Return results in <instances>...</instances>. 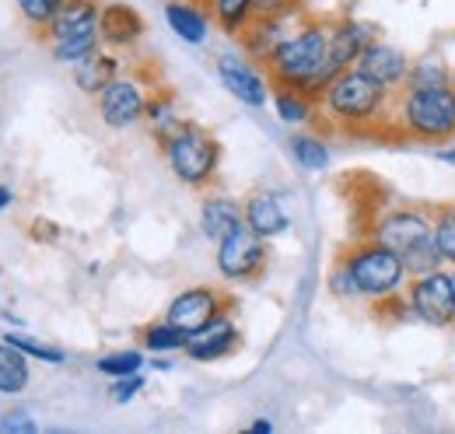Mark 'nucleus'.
Masks as SVG:
<instances>
[{
  "mask_svg": "<svg viewBox=\"0 0 455 434\" xmlns=\"http://www.w3.org/2000/svg\"><path fill=\"white\" fill-rule=\"evenodd\" d=\"M270 431H274L270 421H252V428H249V434H270Z\"/></svg>",
  "mask_w": 455,
  "mask_h": 434,
  "instance_id": "obj_38",
  "label": "nucleus"
},
{
  "mask_svg": "<svg viewBox=\"0 0 455 434\" xmlns=\"http://www.w3.org/2000/svg\"><path fill=\"white\" fill-rule=\"evenodd\" d=\"M140 389H144V375H123V379H113L109 396H113V403H130Z\"/></svg>",
  "mask_w": 455,
  "mask_h": 434,
  "instance_id": "obj_33",
  "label": "nucleus"
},
{
  "mask_svg": "<svg viewBox=\"0 0 455 434\" xmlns=\"http://www.w3.org/2000/svg\"><path fill=\"white\" fill-rule=\"evenodd\" d=\"M18 4V14H21V21L39 36L53 18L60 14V7L67 4V0H14Z\"/></svg>",
  "mask_w": 455,
  "mask_h": 434,
  "instance_id": "obj_28",
  "label": "nucleus"
},
{
  "mask_svg": "<svg viewBox=\"0 0 455 434\" xmlns=\"http://www.w3.org/2000/svg\"><path fill=\"white\" fill-rule=\"evenodd\" d=\"M123 70H126V67H123V60H119L116 50H109V46H99L95 53H88L84 60L70 63L74 84H77L84 95H92V99H99V95L113 84Z\"/></svg>",
  "mask_w": 455,
  "mask_h": 434,
  "instance_id": "obj_17",
  "label": "nucleus"
},
{
  "mask_svg": "<svg viewBox=\"0 0 455 434\" xmlns=\"http://www.w3.org/2000/svg\"><path fill=\"white\" fill-rule=\"evenodd\" d=\"M162 81L155 77V70H144V67H133V70H123L113 84L99 95V116L109 130H126V126H137L148 112V102L155 95Z\"/></svg>",
  "mask_w": 455,
  "mask_h": 434,
  "instance_id": "obj_6",
  "label": "nucleus"
},
{
  "mask_svg": "<svg viewBox=\"0 0 455 434\" xmlns=\"http://www.w3.org/2000/svg\"><path fill=\"white\" fill-rule=\"evenodd\" d=\"M165 21L169 28L189 46H204L214 25V14L204 0H169L165 4Z\"/></svg>",
  "mask_w": 455,
  "mask_h": 434,
  "instance_id": "obj_18",
  "label": "nucleus"
},
{
  "mask_svg": "<svg viewBox=\"0 0 455 434\" xmlns=\"http://www.w3.org/2000/svg\"><path fill=\"white\" fill-rule=\"evenodd\" d=\"M291 155L305 172H323L330 168V144L319 133H294L291 137Z\"/></svg>",
  "mask_w": 455,
  "mask_h": 434,
  "instance_id": "obj_24",
  "label": "nucleus"
},
{
  "mask_svg": "<svg viewBox=\"0 0 455 434\" xmlns=\"http://www.w3.org/2000/svg\"><path fill=\"white\" fill-rule=\"evenodd\" d=\"M148 25L140 18V11L133 4H102V14H99V36H102V46L109 50H133L140 39H144Z\"/></svg>",
  "mask_w": 455,
  "mask_h": 434,
  "instance_id": "obj_15",
  "label": "nucleus"
},
{
  "mask_svg": "<svg viewBox=\"0 0 455 434\" xmlns=\"http://www.w3.org/2000/svg\"><path fill=\"white\" fill-rule=\"evenodd\" d=\"M252 4L256 0H211V14H214V25L225 32V36H242V28L252 21Z\"/></svg>",
  "mask_w": 455,
  "mask_h": 434,
  "instance_id": "obj_25",
  "label": "nucleus"
},
{
  "mask_svg": "<svg viewBox=\"0 0 455 434\" xmlns=\"http://www.w3.org/2000/svg\"><path fill=\"white\" fill-rule=\"evenodd\" d=\"M270 102L277 108L281 123H291V126H305V123H315V119H319V102H315L308 92H301V88L274 84Z\"/></svg>",
  "mask_w": 455,
  "mask_h": 434,
  "instance_id": "obj_22",
  "label": "nucleus"
},
{
  "mask_svg": "<svg viewBox=\"0 0 455 434\" xmlns=\"http://www.w3.org/2000/svg\"><path fill=\"white\" fill-rule=\"evenodd\" d=\"M435 245L445 263H455V207H442L435 214Z\"/></svg>",
  "mask_w": 455,
  "mask_h": 434,
  "instance_id": "obj_31",
  "label": "nucleus"
},
{
  "mask_svg": "<svg viewBox=\"0 0 455 434\" xmlns=\"http://www.w3.org/2000/svg\"><path fill=\"white\" fill-rule=\"evenodd\" d=\"M435 155H438V162L455 165V148H449V151H435Z\"/></svg>",
  "mask_w": 455,
  "mask_h": 434,
  "instance_id": "obj_39",
  "label": "nucleus"
},
{
  "mask_svg": "<svg viewBox=\"0 0 455 434\" xmlns=\"http://www.w3.org/2000/svg\"><path fill=\"white\" fill-rule=\"evenodd\" d=\"M438 84H455L452 70L445 67L442 56L431 53L410 63V81H406V88H438Z\"/></svg>",
  "mask_w": 455,
  "mask_h": 434,
  "instance_id": "obj_27",
  "label": "nucleus"
},
{
  "mask_svg": "<svg viewBox=\"0 0 455 434\" xmlns=\"http://www.w3.org/2000/svg\"><path fill=\"white\" fill-rule=\"evenodd\" d=\"M410 63H413V60L403 53L399 46L382 43V39H375V43L361 53V60H357V67H361L364 74H371L375 81H382V84L393 88V92L406 88V81H410Z\"/></svg>",
  "mask_w": 455,
  "mask_h": 434,
  "instance_id": "obj_16",
  "label": "nucleus"
},
{
  "mask_svg": "<svg viewBox=\"0 0 455 434\" xmlns=\"http://www.w3.org/2000/svg\"><path fill=\"white\" fill-rule=\"evenodd\" d=\"M57 235H60V224L46 221V217H36V221L28 224V238H32V242H57Z\"/></svg>",
  "mask_w": 455,
  "mask_h": 434,
  "instance_id": "obj_37",
  "label": "nucleus"
},
{
  "mask_svg": "<svg viewBox=\"0 0 455 434\" xmlns=\"http://www.w3.org/2000/svg\"><path fill=\"white\" fill-rule=\"evenodd\" d=\"M137 340H140V347H144V350H151V354H172V350H186V333H182V329H175L169 319L144 326V329L137 333Z\"/></svg>",
  "mask_w": 455,
  "mask_h": 434,
  "instance_id": "obj_26",
  "label": "nucleus"
},
{
  "mask_svg": "<svg viewBox=\"0 0 455 434\" xmlns=\"http://www.w3.org/2000/svg\"><path fill=\"white\" fill-rule=\"evenodd\" d=\"M144 123H148V130H151V137H155L158 148H165L169 137H175L182 130L186 119L179 116V102H175V92L172 88H165V84L155 88V95L148 102V112H144Z\"/></svg>",
  "mask_w": 455,
  "mask_h": 434,
  "instance_id": "obj_21",
  "label": "nucleus"
},
{
  "mask_svg": "<svg viewBox=\"0 0 455 434\" xmlns=\"http://www.w3.org/2000/svg\"><path fill=\"white\" fill-rule=\"evenodd\" d=\"M326 56H330V21L308 18L298 32H291L284 43L263 63L270 84H287L308 92L315 102L326 88Z\"/></svg>",
  "mask_w": 455,
  "mask_h": 434,
  "instance_id": "obj_2",
  "label": "nucleus"
},
{
  "mask_svg": "<svg viewBox=\"0 0 455 434\" xmlns=\"http://www.w3.org/2000/svg\"><path fill=\"white\" fill-rule=\"evenodd\" d=\"M371 43H375V28H371V25H364V21H354V18H337V21H330L326 84H330L337 74L350 70V67H357L361 53H364Z\"/></svg>",
  "mask_w": 455,
  "mask_h": 434,
  "instance_id": "obj_12",
  "label": "nucleus"
},
{
  "mask_svg": "<svg viewBox=\"0 0 455 434\" xmlns=\"http://www.w3.org/2000/svg\"><path fill=\"white\" fill-rule=\"evenodd\" d=\"M371 238L389 245L399 256H406L417 245L435 238V217L427 211H420V207H399V211H389V214H382L375 221Z\"/></svg>",
  "mask_w": 455,
  "mask_h": 434,
  "instance_id": "obj_10",
  "label": "nucleus"
},
{
  "mask_svg": "<svg viewBox=\"0 0 455 434\" xmlns=\"http://www.w3.org/2000/svg\"><path fill=\"white\" fill-rule=\"evenodd\" d=\"M393 106H396V92L375 81L371 74H364L361 67L337 74L319 95V116L330 119V126L343 133L393 126Z\"/></svg>",
  "mask_w": 455,
  "mask_h": 434,
  "instance_id": "obj_1",
  "label": "nucleus"
},
{
  "mask_svg": "<svg viewBox=\"0 0 455 434\" xmlns=\"http://www.w3.org/2000/svg\"><path fill=\"white\" fill-rule=\"evenodd\" d=\"M162 155L169 162L172 175L182 186L207 189L214 182L218 168H221V141L211 130H204V126H196V123L186 119L182 130L175 137H169V144L162 148Z\"/></svg>",
  "mask_w": 455,
  "mask_h": 434,
  "instance_id": "obj_5",
  "label": "nucleus"
},
{
  "mask_svg": "<svg viewBox=\"0 0 455 434\" xmlns=\"http://www.w3.org/2000/svg\"><path fill=\"white\" fill-rule=\"evenodd\" d=\"M242 224H245V214H242V204L238 200L221 197V193L204 197V204H200V231L211 242H221L235 228H242Z\"/></svg>",
  "mask_w": 455,
  "mask_h": 434,
  "instance_id": "obj_20",
  "label": "nucleus"
},
{
  "mask_svg": "<svg viewBox=\"0 0 455 434\" xmlns=\"http://www.w3.org/2000/svg\"><path fill=\"white\" fill-rule=\"evenodd\" d=\"M7 343H14L18 350H25L28 358H39V361H50V365H60L63 361V350L60 347H50V343H39L32 336H21V333H4Z\"/></svg>",
  "mask_w": 455,
  "mask_h": 434,
  "instance_id": "obj_32",
  "label": "nucleus"
},
{
  "mask_svg": "<svg viewBox=\"0 0 455 434\" xmlns=\"http://www.w3.org/2000/svg\"><path fill=\"white\" fill-rule=\"evenodd\" d=\"M4 207H11V189H7V186H0V211H4Z\"/></svg>",
  "mask_w": 455,
  "mask_h": 434,
  "instance_id": "obj_40",
  "label": "nucleus"
},
{
  "mask_svg": "<svg viewBox=\"0 0 455 434\" xmlns=\"http://www.w3.org/2000/svg\"><path fill=\"white\" fill-rule=\"evenodd\" d=\"M25 358H28L25 350H18L14 343L0 340V392H4V396H18V392H25V385H28V379H32Z\"/></svg>",
  "mask_w": 455,
  "mask_h": 434,
  "instance_id": "obj_23",
  "label": "nucleus"
},
{
  "mask_svg": "<svg viewBox=\"0 0 455 434\" xmlns=\"http://www.w3.org/2000/svg\"><path fill=\"white\" fill-rule=\"evenodd\" d=\"M301 0H256L252 4V21L256 18H274V14H284L291 7H298Z\"/></svg>",
  "mask_w": 455,
  "mask_h": 434,
  "instance_id": "obj_35",
  "label": "nucleus"
},
{
  "mask_svg": "<svg viewBox=\"0 0 455 434\" xmlns=\"http://www.w3.org/2000/svg\"><path fill=\"white\" fill-rule=\"evenodd\" d=\"M95 368H99L102 375H109V379L137 375V372L144 368V354H140V350H113V354H102Z\"/></svg>",
  "mask_w": 455,
  "mask_h": 434,
  "instance_id": "obj_29",
  "label": "nucleus"
},
{
  "mask_svg": "<svg viewBox=\"0 0 455 434\" xmlns=\"http://www.w3.org/2000/svg\"><path fill=\"white\" fill-rule=\"evenodd\" d=\"M0 431H14V434H32L39 431L36 428V421L25 414V410H14V414H7L4 421H0Z\"/></svg>",
  "mask_w": 455,
  "mask_h": 434,
  "instance_id": "obj_36",
  "label": "nucleus"
},
{
  "mask_svg": "<svg viewBox=\"0 0 455 434\" xmlns=\"http://www.w3.org/2000/svg\"><path fill=\"white\" fill-rule=\"evenodd\" d=\"M204 4H207V7H211V0H204Z\"/></svg>",
  "mask_w": 455,
  "mask_h": 434,
  "instance_id": "obj_41",
  "label": "nucleus"
},
{
  "mask_svg": "<svg viewBox=\"0 0 455 434\" xmlns=\"http://www.w3.org/2000/svg\"><path fill=\"white\" fill-rule=\"evenodd\" d=\"M337 260L350 273V280L357 287V298H368V301H386V298L399 294L406 277H410L403 256L393 253L389 245L375 242L371 235L354 242V245H347Z\"/></svg>",
  "mask_w": 455,
  "mask_h": 434,
  "instance_id": "obj_4",
  "label": "nucleus"
},
{
  "mask_svg": "<svg viewBox=\"0 0 455 434\" xmlns=\"http://www.w3.org/2000/svg\"><path fill=\"white\" fill-rule=\"evenodd\" d=\"M403 263H406V273H410V277H420V273L442 270V267H445V256L438 253V245H435V238H431V242L417 245L413 253H406Z\"/></svg>",
  "mask_w": 455,
  "mask_h": 434,
  "instance_id": "obj_30",
  "label": "nucleus"
},
{
  "mask_svg": "<svg viewBox=\"0 0 455 434\" xmlns=\"http://www.w3.org/2000/svg\"><path fill=\"white\" fill-rule=\"evenodd\" d=\"M218 77L228 92L249 108H263L274 95V84L267 77V70H259L256 60L245 53H221L218 56Z\"/></svg>",
  "mask_w": 455,
  "mask_h": 434,
  "instance_id": "obj_11",
  "label": "nucleus"
},
{
  "mask_svg": "<svg viewBox=\"0 0 455 434\" xmlns=\"http://www.w3.org/2000/svg\"><path fill=\"white\" fill-rule=\"evenodd\" d=\"M330 291L337 294V298H357V287H354V280H350V273L343 267L340 260L333 263V270H330Z\"/></svg>",
  "mask_w": 455,
  "mask_h": 434,
  "instance_id": "obj_34",
  "label": "nucleus"
},
{
  "mask_svg": "<svg viewBox=\"0 0 455 434\" xmlns=\"http://www.w3.org/2000/svg\"><path fill=\"white\" fill-rule=\"evenodd\" d=\"M406 305H410V312H413L424 326H435V329H449V326H455L452 273L442 267V270H435V273L410 277Z\"/></svg>",
  "mask_w": 455,
  "mask_h": 434,
  "instance_id": "obj_7",
  "label": "nucleus"
},
{
  "mask_svg": "<svg viewBox=\"0 0 455 434\" xmlns=\"http://www.w3.org/2000/svg\"><path fill=\"white\" fill-rule=\"evenodd\" d=\"M452 284H455V270H452Z\"/></svg>",
  "mask_w": 455,
  "mask_h": 434,
  "instance_id": "obj_42",
  "label": "nucleus"
},
{
  "mask_svg": "<svg viewBox=\"0 0 455 434\" xmlns=\"http://www.w3.org/2000/svg\"><path fill=\"white\" fill-rule=\"evenodd\" d=\"M225 312H235V298L218 291V287H211V284H196V287H186V291H179L172 298L169 309H165V319L189 336V333L204 329V326L214 323Z\"/></svg>",
  "mask_w": 455,
  "mask_h": 434,
  "instance_id": "obj_9",
  "label": "nucleus"
},
{
  "mask_svg": "<svg viewBox=\"0 0 455 434\" xmlns=\"http://www.w3.org/2000/svg\"><path fill=\"white\" fill-rule=\"evenodd\" d=\"M393 126L413 144H449L455 137V84L438 88H399Z\"/></svg>",
  "mask_w": 455,
  "mask_h": 434,
  "instance_id": "obj_3",
  "label": "nucleus"
},
{
  "mask_svg": "<svg viewBox=\"0 0 455 434\" xmlns=\"http://www.w3.org/2000/svg\"><path fill=\"white\" fill-rule=\"evenodd\" d=\"M267 263H270L267 238H259L249 224L235 228L228 238L218 242V273L231 284L259 280L267 273Z\"/></svg>",
  "mask_w": 455,
  "mask_h": 434,
  "instance_id": "obj_8",
  "label": "nucleus"
},
{
  "mask_svg": "<svg viewBox=\"0 0 455 434\" xmlns=\"http://www.w3.org/2000/svg\"><path fill=\"white\" fill-rule=\"evenodd\" d=\"M99 14H102V4L99 0H67L60 7L57 18L39 32V43L53 50V46L74 43V39L99 36Z\"/></svg>",
  "mask_w": 455,
  "mask_h": 434,
  "instance_id": "obj_13",
  "label": "nucleus"
},
{
  "mask_svg": "<svg viewBox=\"0 0 455 434\" xmlns=\"http://www.w3.org/2000/svg\"><path fill=\"white\" fill-rule=\"evenodd\" d=\"M238 343H242V333L231 319V312H225L214 323H207L204 329L186 336V358L200 361V365H211V361H221L228 354H235Z\"/></svg>",
  "mask_w": 455,
  "mask_h": 434,
  "instance_id": "obj_14",
  "label": "nucleus"
},
{
  "mask_svg": "<svg viewBox=\"0 0 455 434\" xmlns=\"http://www.w3.org/2000/svg\"><path fill=\"white\" fill-rule=\"evenodd\" d=\"M242 214H245V224L259 235V238H277L291 228V214L284 211L281 197L274 193H252L245 204H242Z\"/></svg>",
  "mask_w": 455,
  "mask_h": 434,
  "instance_id": "obj_19",
  "label": "nucleus"
}]
</instances>
